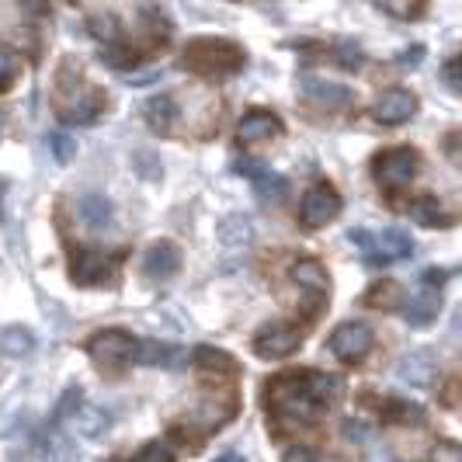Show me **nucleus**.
<instances>
[{
    "instance_id": "nucleus-29",
    "label": "nucleus",
    "mask_w": 462,
    "mask_h": 462,
    "mask_svg": "<svg viewBox=\"0 0 462 462\" xmlns=\"http://www.w3.org/2000/svg\"><path fill=\"white\" fill-rule=\"evenodd\" d=\"M254 185H257V191H261L264 199H282V195L289 191V181H285V178H278V174H272V171H264Z\"/></svg>"
},
{
    "instance_id": "nucleus-32",
    "label": "nucleus",
    "mask_w": 462,
    "mask_h": 462,
    "mask_svg": "<svg viewBox=\"0 0 462 462\" xmlns=\"http://www.w3.org/2000/svg\"><path fill=\"white\" fill-rule=\"evenodd\" d=\"M379 11L396 14V18H414V14H420L417 4H400V0H379Z\"/></svg>"
},
{
    "instance_id": "nucleus-22",
    "label": "nucleus",
    "mask_w": 462,
    "mask_h": 462,
    "mask_svg": "<svg viewBox=\"0 0 462 462\" xmlns=\"http://www.w3.org/2000/svg\"><path fill=\"white\" fill-rule=\"evenodd\" d=\"M32 347H35V337H32L28 327H4V330H0V351H4V355L22 358Z\"/></svg>"
},
{
    "instance_id": "nucleus-14",
    "label": "nucleus",
    "mask_w": 462,
    "mask_h": 462,
    "mask_svg": "<svg viewBox=\"0 0 462 462\" xmlns=\"http://www.w3.org/2000/svg\"><path fill=\"white\" fill-rule=\"evenodd\" d=\"M133 358L139 365H163V369H178L185 362V351L181 347H167L157 345V341H143V345L133 347Z\"/></svg>"
},
{
    "instance_id": "nucleus-28",
    "label": "nucleus",
    "mask_w": 462,
    "mask_h": 462,
    "mask_svg": "<svg viewBox=\"0 0 462 462\" xmlns=\"http://www.w3.org/2000/svg\"><path fill=\"white\" fill-rule=\"evenodd\" d=\"M91 35L94 39H105V42H116L118 39V22L112 14H91Z\"/></svg>"
},
{
    "instance_id": "nucleus-9",
    "label": "nucleus",
    "mask_w": 462,
    "mask_h": 462,
    "mask_svg": "<svg viewBox=\"0 0 462 462\" xmlns=\"http://www.w3.org/2000/svg\"><path fill=\"white\" fill-rule=\"evenodd\" d=\"M414 116H417V97L411 91H403V88H393V91H386L375 101V118L383 125H403V122H411Z\"/></svg>"
},
{
    "instance_id": "nucleus-26",
    "label": "nucleus",
    "mask_w": 462,
    "mask_h": 462,
    "mask_svg": "<svg viewBox=\"0 0 462 462\" xmlns=\"http://www.w3.org/2000/svg\"><path fill=\"white\" fill-rule=\"evenodd\" d=\"M195 358H199V365H202V369L233 372V358L226 355V351H212V347H199V351H195Z\"/></svg>"
},
{
    "instance_id": "nucleus-36",
    "label": "nucleus",
    "mask_w": 462,
    "mask_h": 462,
    "mask_svg": "<svg viewBox=\"0 0 462 462\" xmlns=\"http://www.w3.org/2000/svg\"><path fill=\"white\" fill-rule=\"evenodd\" d=\"M14 69H18V60H14V52L0 49V84H4V80H11V77H14Z\"/></svg>"
},
{
    "instance_id": "nucleus-1",
    "label": "nucleus",
    "mask_w": 462,
    "mask_h": 462,
    "mask_svg": "<svg viewBox=\"0 0 462 462\" xmlns=\"http://www.w3.org/2000/svg\"><path fill=\"white\" fill-rule=\"evenodd\" d=\"M347 240L362 251V257L369 264H393V261H403V257L414 254V240L400 230H383V233L351 230Z\"/></svg>"
},
{
    "instance_id": "nucleus-8",
    "label": "nucleus",
    "mask_w": 462,
    "mask_h": 462,
    "mask_svg": "<svg viewBox=\"0 0 462 462\" xmlns=\"http://www.w3.org/2000/svg\"><path fill=\"white\" fill-rule=\"evenodd\" d=\"M435 355L428 347H417L411 355H403V362L396 365V379L411 390H428L435 383Z\"/></svg>"
},
{
    "instance_id": "nucleus-15",
    "label": "nucleus",
    "mask_w": 462,
    "mask_h": 462,
    "mask_svg": "<svg viewBox=\"0 0 462 462\" xmlns=\"http://www.w3.org/2000/svg\"><path fill=\"white\" fill-rule=\"evenodd\" d=\"M302 94H306L310 101L324 105V108H341V105H347V101H351V91H347L345 84L313 80V77H306V80H302Z\"/></svg>"
},
{
    "instance_id": "nucleus-19",
    "label": "nucleus",
    "mask_w": 462,
    "mask_h": 462,
    "mask_svg": "<svg viewBox=\"0 0 462 462\" xmlns=\"http://www.w3.org/2000/svg\"><path fill=\"white\" fill-rule=\"evenodd\" d=\"M108 424H112L108 411H101V407H94V403H80L77 414H73V428H77L84 439H97Z\"/></svg>"
},
{
    "instance_id": "nucleus-43",
    "label": "nucleus",
    "mask_w": 462,
    "mask_h": 462,
    "mask_svg": "<svg viewBox=\"0 0 462 462\" xmlns=\"http://www.w3.org/2000/svg\"><path fill=\"white\" fill-rule=\"evenodd\" d=\"M0 122H4V116H0Z\"/></svg>"
},
{
    "instance_id": "nucleus-24",
    "label": "nucleus",
    "mask_w": 462,
    "mask_h": 462,
    "mask_svg": "<svg viewBox=\"0 0 462 462\" xmlns=\"http://www.w3.org/2000/svg\"><path fill=\"white\" fill-rule=\"evenodd\" d=\"M411 216H414V223H420V226H445V208L431 195L417 199L414 206H411Z\"/></svg>"
},
{
    "instance_id": "nucleus-5",
    "label": "nucleus",
    "mask_w": 462,
    "mask_h": 462,
    "mask_svg": "<svg viewBox=\"0 0 462 462\" xmlns=\"http://www.w3.org/2000/svg\"><path fill=\"white\" fill-rule=\"evenodd\" d=\"M330 351H334V358L355 365L372 351V330L365 324H341L330 334Z\"/></svg>"
},
{
    "instance_id": "nucleus-38",
    "label": "nucleus",
    "mask_w": 462,
    "mask_h": 462,
    "mask_svg": "<svg viewBox=\"0 0 462 462\" xmlns=\"http://www.w3.org/2000/svg\"><path fill=\"white\" fill-rule=\"evenodd\" d=\"M341 67H347V69L362 67V52L355 46H341Z\"/></svg>"
},
{
    "instance_id": "nucleus-23",
    "label": "nucleus",
    "mask_w": 462,
    "mask_h": 462,
    "mask_svg": "<svg viewBox=\"0 0 462 462\" xmlns=\"http://www.w3.org/2000/svg\"><path fill=\"white\" fill-rule=\"evenodd\" d=\"M171 118H174V101L167 94L146 101V122L153 133H171Z\"/></svg>"
},
{
    "instance_id": "nucleus-34",
    "label": "nucleus",
    "mask_w": 462,
    "mask_h": 462,
    "mask_svg": "<svg viewBox=\"0 0 462 462\" xmlns=\"http://www.w3.org/2000/svg\"><path fill=\"white\" fill-rule=\"evenodd\" d=\"M233 171H236V174H247V178H261V174H264V163L261 161H251V157H244V161H236L233 163Z\"/></svg>"
},
{
    "instance_id": "nucleus-25",
    "label": "nucleus",
    "mask_w": 462,
    "mask_h": 462,
    "mask_svg": "<svg viewBox=\"0 0 462 462\" xmlns=\"http://www.w3.org/2000/svg\"><path fill=\"white\" fill-rule=\"evenodd\" d=\"M84 403V393H80V386H69L67 393H63V400H60V407H56V417H52V424L60 428V424H67V420H73V414H77V407Z\"/></svg>"
},
{
    "instance_id": "nucleus-18",
    "label": "nucleus",
    "mask_w": 462,
    "mask_h": 462,
    "mask_svg": "<svg viewBox=\"0 0 462 462\" xmlns=\"http://www.w3.org/2000/svg\"><path fill=\"white\" fill-rule=\"evenodd\" d=\"M77 216H80L84 226L101 230V226H108V219H112V206H108L105 195H84V199L77 202Z\"/></svg>"
},
{
    "instance_id": "nucleus-42",
    "label": "nucleus",
    "mask_w": 462,
    "mask_h": 462,
    "mask_svg": "<svg viewBox=\"0 0 462 462\" xmlns=\"http://www.w3.org/2000/svg\"><path fill=\"white\" fill-rule=\"evenodd\" d=\"M216 462H244V459H240L236 452H226V456H219V459H216Z\"/></svg>"
},
{
    "instance_id": "nucleus-20",
    "label": "nucleus",
    "mask_w": 462,
    "mask_h": 462,
    "mask_svg": "<svg viewBox=\"0 0 462 462\" xmlns=\"http://www.w3.org/2000/svg\"><path fill=\"white\" fill-rule=\"evenodd\" d=\"M97 112H101V101L97 97H80V91L73 101H63V108H60L63 122H69V125H91Z\"/></svg>"
},
{
    "instance_id": "nucleus-35",
    "label": "nucleus",
    "mask_w": 462,
    "mask_h": 462,
    "mask_svg": "<svg viewBox=\"0 0 462 462\" xmlns=\"http://www.w3.org/2000/svg\"><path fill=\"white\" fill-rule=\"evenodd\" d=\"M195 417H199L206 428H219V424L226 420V411H219V407H202V411H199Z\"/></svg>"
},
{
    "instance_id": "nucleus-10",
    "label": "nucleus",
    "mask_w": 462,
    "mask_h": 462,
    "mask_svg": "<svg viewBox=\"0 0 462 462\" xmlns=\"http://www.w3.org/2000/svg\"><path fill=\"white\" fill-rule=\"evenodd\" d=\"M108 275H112V261L101 254V251L84 247V251H77V254H73L69 278H73L77 285H97V282H105Z\"/></svg>"
},
{
    "instance_id": "nucleus-4",
    "label": "nucleus",
    "mask_w": 462,
    "mask_h": 462,
    "mask_svg": "<svg viewBox=\"0 0 462 462\" xmlns=\"http://www.w3.org/2000/svg\"><path fill=\"white\" fill-rule=\"evenodd\" d=\"M337 212H341V195H337L330 185H313L306 195H302L300 219L310 226V230L327 226V223H330Z\"/></svg>"
},
{
    "instance_id": "nucleus-2",
    "label": "nucleus",
    "mask_w": 462,
    "mask_h": 462,
    "mask_svg": "<svg viewBox=\"0 0 462 462\" xmlns=\"http://www.w3.org/2000/svg\"><path fill=\"white\" fill-rule=\"evenodd\" d=\"M185 56L188 67L199 69V73H233L244 63L240 46L223 42V39H195V42H188Z\"/></svg>"
},
{
    "instance_id": "nucleus-40",
    "label": "nucleus",
    "mask_w": 462,
    "mask_h": 462,
    "mask_svg": "<svg viewBox=\"0 0 462 462\" xmlns=\"http://www.w3.org/2000/svg\"><path fill=\"white\" fill-rule=\"evenodd\" d=\"M282 462H317V456H313L310 448L296 445V448H289V452H285V459H282Z\"/></svg>"
},
{
    "instance_id": "nucleus-30",
    "label": "nucleus",
    "mask_w": 462,
    "mask_h": 462,
    "mask_svg": "<svg viewBox=\"0 0 462 462\" xmlns=\"http://www.w3.org/2000/svg\"><path fill=\"white\" fill-rule=\"evenodd\" d=\"M46 462H73V448L67 445V439L52 435L46 445Z\"/></svg>"
},
{
    "instance_id": "nucleus-17",
    "label": "nucleus",
    "mask_w": 462,
    "mask_h": 462,
    "mask_svg": "<svg viewBox=\"0 0 462 462\" xmlns=\"http://www.w3.org/2000/svg\"><path fill=\"white\" fill-rule=\"evenodd\" d=\"M439 310H441L439 292H435V289H424V292H417L414 300L407 302L403 317H407V320H411L414 327H424V324H431V320L439 317Z\"/></svg>"
},
{
    "instance_id": "nucleus-16",
    "label": "nucleus",
    "mask_w": 462,
    "mask_h": 462,
    "mask_svg": "<svg viewBox=\"0 0 462 462\" xmlns=\"http://www.w3.org/2000/svg\"><path fill=\"white\" fill-rule=\"evenodd\" d=\"M216 233H219L223 247H230V251H240V247H247V244L254 240V226H251L247 216H226Z\"/></svg>"
},
{
    "instance_id": "nucleus-21",
    "label": "nucleus",
    "mask_w": 462,
    "mask_h": 462,
    "mask_svg": "<svg viewBox=\"0 0 462 462\" xmlns=\"http://www.w3.org/2000/svg\"><path fill=\"white\" fill-rule=\"evenodd\" d=\"M302 393L310 396L317 407L320 403H330L334 396H337V379L334 375H324V372H310V375H302Z\"/></svg>"
},
{
    "instance_id": "nucleus-13",
    "label": "nucleus",
    "mask_w": 462,
    "mask_h": 462,
    "mask_svg": "<svg viewBox=\"0 0 462 462\" xmlns=\"http://www.w3.org/2000/svg\"><path fill=\"white\" fill-rule=\"evenodd\" d=\"M292 282H296L300 289H306V292H313V296H327V292H330V275H327L324 264L313 261V257L292 264Z\"/></svg>"
},
{
    "instance_id": "nucleus-37",
    "label": "nucleus",
    "mask_w": 462,
    "mask_h": 462,
    "mask_svg": "<svg viewBox=\"0 0 462 462\" xmlns=\"http://www.w3.org/2000/svg\"><path fill=\"white\" fill-rule=\"evenodd\" d=\"M441 73H445V84H448L452 91H459V60H448V63L441 67Z\"/></svg>"
},
{
    "instance_id": "nucleus-12",
    "label": "nucleus",
    "mask_w": 462,
    "mask_h": 462,
    "mask_svg": "<svg viewBox=\"0 0 462 462\" xmlns=\"http://www.w3.org/2000/svg\"><path fill=\"white\" fill-rule=\"evenodd\" d=\"M275 136H282V122L272 112H251L236 125V139H244V143H264Z\"/></svg>"
},
{
    "instance_id": "nucleus-31",
    "label": "nucleus",
    "mask_w": 462,
    "mask_h": 462,
    "mask_svg": "<svg viewBox=\"0 0 462 462\" xmlns=\"http://www.w3.org/2000/svg\"><path fill=\"white\" fill-rule=\"evenodd\" d=\"M136 462H174V452H171L163 441H150V445L139 452Z\"/></svg>"
},
{
    "instance_id": "nucleus-3",
    "label": "nucleus",
    "mask_w": 462,
    "mask_h": 462,
    "mask_svg": "<svg viewBox=\"0 0 462 462\" xmlns=\"http://www.w3.org/2000/svg\"><path fill=\"white\" fill-rule=\"evenodd\" d=\"M417 163L420 161H417V153L411 146H396V150H386V153L375 157L372 178H375V185L400 191V188H407L417 178Z\"/></svg>"
},
{
    "instance_id": "nucleus-11",
    "label": "nucleus",
    "mask_w": 462,
    "mask_h": 462,
    "mask_svg": "<svg viewBox=\"0 0 462 462\" xmlns=\"http://www.w3.org/2000/svg\"><path fill=\"white\" fill-rule=\"evenodd\" d=\"M178 268H181V251L174 244H167V240L153 244L143 257V275L146 278H171Z\"/></svg>"
},
{
    "instance_id": "nucleus-41",
    "label": "nucleus",
    "mask_w": 462,
    "mask_h": 462,
    "mask_svg": "<svg viewBox=\"0 0 462 462\" xmlns=\"http://www.w3.org/2000/svg\"><path fill=\"white\" fill-rule=\"evenodd\" d=\"M420 278H424V285H428V289H431V285H441V282H445V268H428Z\"/></svg>"
},
{
    "instance_id": "nucleus-7",
    "label": "nucleus",
    "mask_w": 462,
    "mask_h": 462,
    "mask_svg": "<svg viewBox=\"0 0 462 462\" xmlns=\"http://www.w3.org/2000/svg\"><path fill=\"white\" fill-rule=\"evenodd\" d=\"M133 347H136V341L125 330H101V334L91 337L88 355H91L94 362H101V365H116V362L133 358Z\"/></svg>"
},
{
    "instance_id": "nucleus-39",
    "label": "nucleus",
    "mask_w": 462,
    "mask_h": 462,
    "mask_svg": "<svg viewBox=\"0 0 462 462\" xmlns=\"http://www.w3.org/2000/svg\"><path fill=\"white\" fill-rule=\"evenodd\" d=\"M420 56H424V49L420 46H414V49H407V52H400V60H396V63H400V67H420Z\"/></svg>"
},
{
    "instance_id": "nucleus-33",
    "label": "nucleus",
    "mask_w": 462,
    "mask_h": 462,
    "mask_svg": "<svg viewBox=\"0 0 462 462\" xmlns=\"http://www.w3.org/2000/svg\"><path fill=\"white\" fill-rule=\"evenodd\" d=\"M435 462H462V452L456 441H441L435 448Z\"/></svg>"
},
{
    "instance_id": "nucleus-27",
    "label": "nucleus",
    "mask_w": 462,
    "mask_h": 462,
    "mask_svg": "<svg viewBox=\"0 0 462 462\" xmlns=\"http://www.w3.org/2000/svg\"><path fill=\"white\" fill-rule=\"evenodd\" d=\"M49 150H52V157L60 163H69L77 157V139L69 136V133H56V136H49Z\"/></svg>"
},
{
    "instance_id": "nucleus-6",
    "label": "nucleus",
    "mask_w": 462,
    "mask_h": 462,
    "mask_svg": "<svg viewBox=\"0 0 462 462\" xmlns=\"http://www.w3.org/2000/svg\"><path fill=\"white\" fill-rule=\"evenodd\" d=\"M302 345V330L296 324H268L254 337V351L261 358H289Z\"/></svg>"
}]
</instances>
